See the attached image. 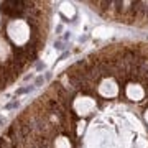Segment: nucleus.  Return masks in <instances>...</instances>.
<instances>
[{
	"label": "nucleus",
	"instance_id": "obj_4",
	"mask_svg": "<svg viewBox=\"0 0 148 148\" xmlns=\"http://www.w3.org/2000/svg\"><path fill=\"white\" fill-rule=\"evenodd\" d=\"M46 68V64L45 63H36V71H41V69Z\"/></svg>",
	"mask_w": 148,
	"mask_h": 148
},
{
	"label": "nucleus",
	"instance_id": "obj_2",
	"mask_svg": "<svg viewBox=\"0 0 148 148\" xmlns=\"http://www.w3.org/2000/svg\"><path fill=\"white\" fill-rule=\"evenodd\" d=\"M43 82H45V77H43V76H38L36 79H35V87H40V86H43Z\"/></svg>",
	"mask_w": 148,
	"mask_h": 148
},
{
	"label": "nucleus",
	"instance_id": "obj_10",
	"mask_svg": "<svg viewBox=\"0 0 148 148\" xmlns=\"http://www.w3.org/2000/svg\"><path fill=\"white\" fill-rule=\"evenodd\" d=\"M3 122H5V119H3V117H0V125H2Z\"/></svg>",
	"mask_w": 148,
	"mask_h": 148
},
{
	"label": "nucleus",
	"instance_id": "obj_6",
	"mask_svg": "<svg viewBox=\"0 0 148 148\" xmlns=\"http://www.w3.org/2000/svg\"><path fill=\"white\" fill-rule=\"evenodd\" d=\"M69 38H71V33H69V32H66V35H64V38H63V40L66 41V40H69Z\"/></svg>",
	"mask_w": 148,
	"mask_h": 148
},
{
	"label": "nucleus",
	"instance_id": "obj_3",
	"mask_svg": "<svg viewBox=\"0 0 148 148\" xmlns=\"http://www.w3.org/2000/svg\"><path fill=\"white\" fill-rule=\"evenodd\" d=\"M18 107V101H13V102H10V104H7L5 106V110H10V109H16Z\"/></svg>",
	"mask_w": 148,
	"mask_h": 148
},
{
	"label": "nucleus",
	"instance_id": "obj_8",
	"mask_svg": "<svg viewBox=\"0 0 148 148\" xmlns=\"http://www.w3.org/2000/svg\"><path fill=\"white\" fill-rule=\"evenodd\" d=\"M32 77H33V74H27V76H25L23 79H25V81H28V79H32Z\"/></svg>",
	"mask_w": 148,
	"mask_h": 148
},
{
	"label": "nucleus",
	"instance_id": "obj_5",
	"mask_svg": "<svg viewBox=\"0 0 148 148\" xmlns=\"http://www.w3.org/2000/svg\"><path fill=\"white\" fill-rule=\"evenodd\" d=\"M51 76H53V74H51L49 71H48V73L45 74V79H46V81H49V79H51Z\"/></svg>",
	"mask_w": 148,
	"mask_h": 148
},
{
	"label": "nucleus",
	"instance_id": "obj_1",
	"mask_svg": "<svg viewBox=\"0 0 148 148\" xmlns=\"http://www.w3.org/2000/svg\"><path fill=\"white\" fill-rule=\"evenodd\" d=\"M54 48H56L58 51H63L64 48H66V43L64 41H54Z\"/></svg>",
	"mask_w": 148,
	"mask_h": 148
},
{
	"label": "nucleus",
	"instance_id": "obj_9",
	"mask_svg": "<svg viewBox=\"0 0 148 148\" xmlns=\"http://www.w3.org/2000/svg\"><path fill=\"white\" fill-rule=\"evenodd\" d=\"M86 40H87V35H84V36H81V38H79V41H81V43L86 41Z\"/></svg>",
	"mask_w": 148,
	"mask_h": 148
},
{
	"label": "nucleus",
	"instance_id": "obj_7",
	"mask_svg": "<svg viewBox=\"0 0 148 148\" xmlns=\"http://www.w3.org/2000/svg\"><path fill=\"white\" fill-rule=\"evenodd\" d=\"M56 32H58V33L63 32V25H58V27H56Z\"/></svg>",
	"mask_w": 148,
	"mask_h": 148
}]
</instances>
